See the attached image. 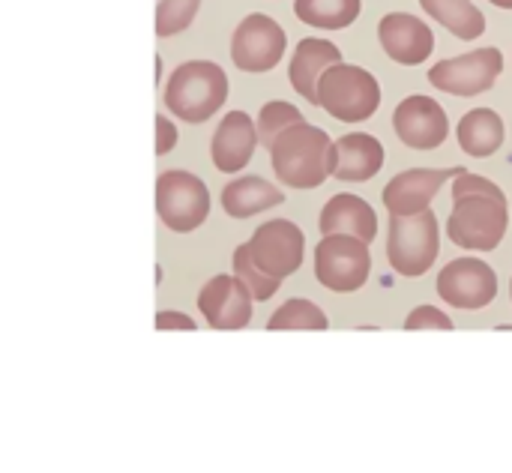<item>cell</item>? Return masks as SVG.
Returning a JSON list of instances; mask_svg holds the SVG:
<instances>
[{
    "label": "cell",
    "mask_w": 512,
    "mask_h": 473,
    "mask_svg": "<svg viewBox=\"0 0 512 473\" xmlns=\"http://www.w3.org/2000/svg\"><path fill=\"white\" fill-rule=\"evenodd\" d=\"M378 39L387 57H393L402 66H417L432 57L435 51V33L426 21L408 12H390L378 24Z\"/></svg>",
    "instance_id": "15"
},
{
    "label": "cell",
    "mask_w": 512,
    "mask_h": 473,
    "mask_svg": "<svg viewBox=\"0 0 512 473\" xmlns=\"http://www.w3.org/2000/svg\"><path fill=\"white\" fill-rule=\"evenodd\" d=\"M459 174H465V168H411V171H402L384 186V207L393 216L423 213V210H429V204L435 201L441 186Z\"/></svg>",
    "instance_id": "14"
},
{
    "label": "cell",
    "mask_w": 512,
    "mask_h": 473,
    "mask_svg": "<svg viewBox=\"0 0 512 473\" xmlns=\"http://www.w3.org/2000/svg\"><path fill=\"white\" fill-rule=\"evenodd\" d=\"M363 0H294V12L303 24L318 30H345L360 18Z\"/></svg>",
    "instance_id": "23"
},
{
    "label": "cell",
    "mask_w": 512,
    "mask_h": 473,
    "mask_svg": "<svg viewBox=\"0 0 512 473\" xmlns=\"http://www.w3.org/2000/svg\"><path fill=\"white\" fill-rule=\"evenodd\" d=\"M456 138L462 144V150L474 159H486L492 153H498L504 147V120L498 111L492 108H474L459 120Z\"/></svg>",
    "instance_id": "21"
},
{
    "label": "cell",
    "mask_w": 512,
    "mask_h": 473,
    "mask_svg": "<svg viewBox=\"0 0 512 473\" xmlns=\"http://www.w3.org/2000/svg\"><path fill=\"white\" fill-rule=\"evenodd\" d=\"M393 129L399 141L411 150H435L450 135V120L441 102L432 96H408L393 114Z\"/></svg>",
    "instance_id": "12"
},
{
    "label": "cell",
    "mask_w": 512,
    "mask_h": 473,
    "mask_svg": "<svg viewBox=\"0 0 512 473\" xmlns=\"http://www.w3.org/2000/svg\"><path fill=\"white\" fill-rule=\"evenodd\" d=\"M333 150H336V168H333L336 180L366 183L378 177V171L384 168V147L375 135L348 132L333 144Z\"/></svg>",
    "instance_id": "18"
},
{
    "label": "cell",
    "mask_w": 512,
    "mask_h": 473,
    "mask_svg": "<svg viewBox=\"0 0 512 473\" xmlns=\"http://www.w3.org/2000/svg\"><path fill=\"white\" fill-rule=\"evenodd\" d=\"M372 273L369 243L351 234H330L315 246V279L336 294H354Z\"/></svg>",
    "instance_id": "6"
},
{
    "label": "cell",
    "mask_w": 512,
    "mask_h": 473,
    "mask_svg": "<svg viewBox=\"0 0 512 473\" xmlns=\"http://www.w3.org/2000/svg\"><path fill=\"white\" fill-rule=\"evenodd\" d=\"M336 141L306 120L288 126L270 147V162L276 177L291 189H318L333 177Z\"/></svg>",
    "instance_id": "1"
},
{
    "label": "cell",
    "mask_w": 512,
    "mask_h": 473,
    "mask_svg": "<svg viewBox=\"0 0 512 473\" xmlns=\"http://www.w3.org/2000/svg\"><path fill=\"white\" fill-rule=\"evenodd\" d=\"M438 249H441V234H438V219L432 210L411 213V216L390 213L387 261L399 276L417 279L429 273L438 258Z\"/></svg>",
    "instance_id": "5"
},
{
    "label": "cell",
    "mask_w": 512,
    "mask_h": 473,
    "mask_svg": "<svg viewBox=\"0 0 512 473\" xmlns=\"http://www.w3.org/2000/svg\"><path fill=\"white\" fill-rule=\"evenodd\" d=\"M156 330H189V333H195V321L183 312H159Z\"/></svg>",
    "instance_id": "30"
},
{
    "label": "cell",
    "mask_w": 512,
    "mask_h": 473,
    "mask_svg": "<svg viewBox=\"0 0 512 473\" xmlns=\"http://www.w3.org/2000/svg\"><path fill=\"white\" fill-rule=\"evenodd\" d=\"M453 213L447 222V234L459 249L468 252H492L507 237L510 225V207L507 195L492 192H468L462 198H453Z\"/></svg>",
    "instance_id": "3"
},
{
    "label": "cell",
    "mask_w": 512,
    "mask_h": 473,
    "mask_svg": "<svg viewBox=\"0 0 512 473\" xmlns=\"http://www.w3.org/2000/svg\"><path fill=\"white\" fill-rule=\"evenodd\" d=\"M156 210L168 231L189 234L210 216V189L189 171H165L156 180Z\"/></svg>",
    "instance_id": "7"
},
{
    "label": "cell",
    "mask_w": 512,
    "mask_h": 473,
    "mask_svg": "<svg viewBox=\"0 0 512 473\" xmlns=\"http://www.w3.org/2000/svg\"><path fill=\"white\" fill-rule=\"evenodd\" d=\"M438 297L465 312L486 309L498 297V276L474 255L456 258L438 273Z\"/></svg>",
    "instance_id": "10"
},
{
    "label": "cell",
    "mask_w": 512,
    "mask_h": 473,
    "mask_svg": "<svg viewBox=\"0 0 512 473\" xmlns=\"http://www.w3.org/2000/svg\"><path fill=\"white\" fill-rule=\"evenodd\" d=\"M405 330H453V321L432 306H417L408 318H405Z\"/></svg>",
    "instance_id": "28"
},
{
    "label": "cell",
    "mask_w": 512,
    "mask_h": 473,
    "mask_svg": "<svg viewBox=\"0 0 512 473\" xmlns=\"http://www.w3.org/2000/svg\"><path fill=\"white\" fill-rule=\"evenodd\" d=\"M318 228L324 237L330 234H351L360 237L363 243H372L378 237V216L369 207V201L357 198V195H333L318 219Z\"/></svg>",
    "instance_id": "19"
},
{
    "label": "cell",
    "mask_w": 512,
    "mask_h": 473,
    "mask_svg": "<svg viewBox=\"0 0 512 473\" xmlns=\"http://www.w3.org/2000/svg\"><path fill=\"white\" fill-rule=\"evenodd\" d=\"M228 99V75L213 60L180 63L165 84V105L186 123L210 120Z\"/></svg>",
    "instance_id": "2"
},
{
    "label": "cell",
    "mask_w": 512,
    "mask_h": 473,
    "mask_svg": "<svg viewBox=\"0 0 512 473\" xmlns=\"http://www.w3.org/2000/svg\"><path fill=\"white\" fill-rule=\"evenodd\" d=\"M501 72H504V54L498 48H480L435 63L429 69V81L453 96H477L492 90Z\"/></svg>",
    "instance_id": "9"
},
{
    "label": "cell",
    "mask_w": 512,
    "mask_h": 473,
    "mask_svg": "<svg viewBox=\"0 0 512 473\" xmlns=\"http://www.w3.org/2000/svg\"><path fill=\"white\" fill-rule=\"evenodd\" d=\"M234 276H240V279L249 285L252 297L261 300V303L270 300V297H276V291H279V285H282V279L270 276L267 270H261V267L255 264L249 243H240V246L234 249Z\"/></svg>",
    "instance_id": "25"
},
{
    "label": "cell",
    "mask_w": 512,
    "mask_h": 473,
    "mask_svg": "<svg viewBox=\"0 0 512 473\" xmlns=\"http://www.w3.org/2000/svg\"><path fill=\"white\" fill-rule=\"evenodd\" d=\"M288 48L285 30L261 12L246 15L231 36V60L243 72H270L282 63Z\"/></svg>",
    "instance_id": "8"
},
{
    "label": "cell",
    "mask_w": 512,
    "mask_h": 473,
    "mask_svg": "<svg viewBox=\"0 0 512 473\" xmlns=\"http://www.w3.org/2000/svg\"><path fill=\"white\" fill-rule=\"evenodd\" d=\"M258 144V123L246 111H231L222 117L210 141V159L222 174H237L249 165Z\"/></svg>",
    "instance_id": "16"
},
{
    "label": "cell",
    "mask_w": 512,
    "mask_h": 473,
    "mask_svg": "<svg viewBox=\"0 0 512 473\" xmlns=\"http://www.w3.org/2000/svg\"><path fill=\"white\" fill-rule=\"evenodd\" d=\"M300 120H303V114H300V108H294L291 102H282V99L267 102V105L261 108V114H258V141H261V147L270 150L273 141H276L288 126H294V123H300Z\"/></svg>",
    "instance_id": "26"
},
{
    "label": "cell",
    "mask_w": 512,
    "mask_h": 473,
    "mask_svg": "<svg viewBox=\"0 0 512 473\" xmlns=\"http://www.w3.org/2000/svg\"><path fill=\"white\" fill-rule=\"evenodd\" d=\"M285 201L282 189H276L270 180L252 174V177H240V180H231L225 189H222V207L228 216L234 219H249V216H258L270 207H279Z\"/></svg>",
    "instance_id": "20"
},
{
    "label": "cell",
    "mask_w": 512,
    "mask_h": 473,
    "mask_svg": "<svg viewBox=\"0 0 512 473\" xmlns=\"http://www.w3.org/2000/svg\"><path fill=\"white\" fill-rule=\"evenodd\" d=\"M489 3H495V6H501V9H512V0H489Z\"/></svg>",
    "instance_id": "31"
},
{
    "label": "cell",
    "mask_w": 512,
    "mask_h": 473,
    "mask_svg": "<svg viewBox=\"0 0 512 473\" xmlns=\"http://www.w3.org/2000/svg\"><path fill=\"white\" fill-rule=\"evenodd\" d=\"M327 327H330L327 315L312 300H288L267 321V330L273 333L276 330H327Z\"/></svg>",
    "instance_id": "24"
},
{
    "label": "cell",
    "mask_w": 512,
    "mask_h": 473,
    "mask_svg": "<svg viewBox=\"0 0 512 473\" xmlns=\"http://www.w3.org/2000/svg\"><path fill=\"white\" fill-rule=\"evenodd\" d=\"M510 294H512V285H510Z\"/></svg>",
    "instance_id": "32"
},
{
    "label": "cell",
    "mask_w": 512,
    "mask_h": 473,
    "mask_svg": "<svg viewBox=\"0 0 512 473\" xmlns=\"http://www.w3.org/2000/svg\"><path fill=\"white\" fill-rule=\"evenodd\" d=\"M174 144H177V126L165 114H156V156L171 153Z\"/></svg>",
    "instance_id": "29"
},
{
    "label": "cell",
    "mask_w": 512,
    "mask_h": 473,
    "mask_svg": "<svg viewBox=\"0 0 512 473\" xmlns=\"http://www.w3.org/2000/svg\"><path fill=\"white\" fill-rule=\"evenodd\" d=\"M318 105L342 123H363L381 105V84L354 63H336L318 84Z\"/></svg>",
    "instance_id": "4"
},
{
    "label": "cell",
    "mask_w": 512,
    "mask_h": 473,
    "mask_svg": "<svg viewBox=\"0 0 512 473\" xmlns=\"http://www.w3.org/2000/svg\"><path fill=\"white\" fill-rule=\"evenodd\" d=\"M201 9V0H159L156 6V36L183 33Z\"/></svg>",
    "instance_id": "27"
},
{
    "label": "cell",
    "mask_w": 512,
    "mask_h": 473,
    "mask_svg": "<svg viewBox=\"0 0 512 473\" xmlns=\"http://www.w3.org/2000/svg\"><path fill=\"white\" fill-rule=\"evenodd\" d=\"M336 63H342L339 45L330 42V39L309 36V39H303V42L294 48L291 66H288V78H291L294 90H297L306 102L318 105V84H321L324 72H327L330 66H336Z\"/></svg>",
    "instance_id": "17"
},
{
    "label": "cell",
    "mask_w": 512,
    "mask_h": 473,
    "mask_svg": "<svg viewBox=\"0 0 512 473\" xmlns=\"http://www.w3.org/2000/svg\"><path fill=\"white\" fill-rule=\"evenodd\" d=\"M252 258L261 270H267L276 279H288L300 270L306 255V237L303 231L288 219H273L267 225H258L249 240Z\"/></svg>",
    "instance_id": "11"
},
{
    "label": "cell",
    "mask_w": 512,
    "mask_h": 473,
    "mask_svg": "<svg viewBox=\"0 0 512 473\" xmlns=\"http://www.w3.org/2000/svg\"><path fill=\"white\" fill-rule=\"evenodd\" d=\"M420 6L459 39H477L486 33V15L471 0H420Z\"/></svg>",
    "instance_id": "22"
},
{
    "label": "cell",
    "mask_w": 512,
    "mask_h": 473,
    "mask_svg": "<svg viewBox=\"0 0 512 473\" xmlns=\"http://www.w3.org/2000/svg\"><path fill=\"white\" fill-rule=\"evenodd\" d=\"M252 300L240 276H213L198 294V312L213 330H243L252 321Z\"/></svg>",
    "instance_id": "13"
}]
</instances>
